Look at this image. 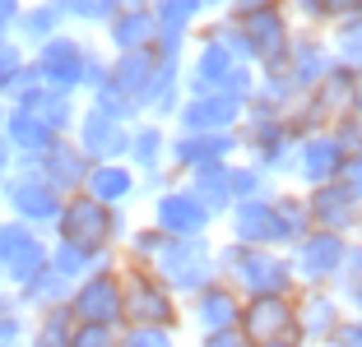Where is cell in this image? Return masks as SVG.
<instances>
[{"instance_id":"obj_28","label":"cell","mask_w":362,"mask_h":347,"mask_svg":"<svg viewBox=\"0 0 362 347\" xmlns=\"http://www.w3.org/2000/svg\"><path fill=\"white\" fill-rule=\"evenodd\" d=\"M10 106H28L33 116H42L56 135H70V130H75V121H79V106H84V97L61 93V88H47L42 79H37V84H28Z\"/></svg>"},{"instance_id":"obj_51","label":"cell","mask_w":362,"mask_h":347,"mask_svg":"<svg viewBox=\"0 0 362 347\" xmlns=\"http://www.w3.org/2000/svg\"><path fill=\"white\" fill-rule=\"evenodd\" d=\"M274 5H284V0H233L228 5V19H242V14H260V10H274Z\"/></svg>"},{"instance_id":"obj_38","label":"cell","mask_w":362,"mask_h":347,"mask_svg":"<svg viewBox=\"0 0 362 347\" xmlns=\"http://www.w3.org/2000/svg\"><path fill=\"white\" fill-rule=\"evenodd\" d=\"M149 14H153V23H158L163 32H195L204 19H209L204 0H153Z\"/></svg>"},{"instance_id":"obj_6","label":"cell","mask_w":362,"mask_h":347,"mask_svg":"<svg viewBox=\"0 0 362 347\" xmlns=\"http://www.w3.org/2000/svg\"><path fill=\"white\" fill-rule=\"evenodd\" d=\"M52 260V236L0 213V287L23 292Z\"/></svg>"},{"instance_id":"obj_18","label":"cell","mask_w":362,"mask_h":347,"mask_svg":"<svg viewBox=\"0 0 362 347\" xmlns=\"http://www.w3.org/2000/svg\"><path fill=\"white\" fill-rule=\"evenodd\" d=\"M344 144L330 135V130H316V135H302L298 139V162H293V181L288 185L311 190V185H325V181H339L344 176Z\"/></svg>"},{"instance_id":"obj_27","label":"cell","mask_w":362,"mask_h":347,"mask_svg":"<svg viewBox=\"0 0 362 347\" xmlns=\"http://www.w3.org/2000/svg\"><path fill=\"white\" fill-rule=\"evenodd\" d=\"M0 139L14 148V158H19V162H37L61 135L47 126L42 116H33L28 106H10V111H5V126H0Z\"/></svg>"},{"instance_id":"obj_58","label":"cell","mask_w":362,"mask_h":347,"mask_svg":"<svg viewBox=\"0 0 362 347\" xmlns=\"http://www.w3.org/2000/svg\"><path fill=\"white\" fill-rule=\"evenodd\" d=\"M0 213H5V209H0Z\"/></svg>"},{"instance_id":"obj_7","label":"cell","mask_w":362,"mask_h":347,"mask_svg":"<svg viewBox=\"0 0 362 347\" xmlns=\"http://www.w3.org/2000/svg\"><path fill=\"white\" fill-rule=\"evenodd\" d=\"M93 47H98L93 32L65 28V32H56L52 42H42L37 51H28V56H33V70H37V79H42L47 88H61V93L84 97V70H88Z\"/></svg>"},{"instance_id":"obj_49","label":"cell","mask_w":362,"mask_h":347,"mask_svg":"<svg viewBox=\"0 0 362 347\" xmlns=\"http://www.w3.org/2000/svg\"><path fill=\"white\" fill-rule=\"evenodd\" d=\"M200 347H251L242 329H218V334H200Z\"/></svg>"},{"instance_id":"obj_36","label":"cell","mask_w":362,"mask_h":347,"mask_svg":"<svg viewBox=\"0 0 362 347\" xmlns=\"http://www.w3.org/2000/svg\"><path fill=\"white\" fill-rule=\"evenodd\" d=\"M172 236H163L158 227H153L149 218H135V227H130L126 245H121V264H139V269H153L158 264V255L168 250Z\"/></svg>"},{"instance_id":"obj_5","label":"cell","mask_w":362,"mask_h":347,"mask_svg":"<svg viewBox=\"0 0 362 347\" xmlns=\"http://www.w3.org/2000/svg\"><path fill=\"white\" fill-rule=\"evenodd\" d=\"M237 139H242V158L260 162V167H265L269 176H279L284 185L293 181V162H298V139L302 135L288 126V116H251L246 111Z\"/></svg>"},{"instance_id":"obj_41","label":"cell","mask_w":362,"mask_h":347,"mask_svg":"<svg viewBox=\"0 0 362 347\" xmlns=\"http://www.w3.org/2000/svg\"><path fill=\"white\" fill-rule=\"evenodd\" d=\"M334 292L344 296L349 315H362V241L358 236L349 241V260H344V274H339V283H334Z\"/></svg>"},{"instance_id":"obj_15","label":"cell","mask_w":362,"mask_h":347,"mask_svg":"<svg viewBox=\"0 0 362 347\" xmlns=\"http://www.w3.org/2000/svg\"><path fill=\"white\" fill-rule=\"evenodd\" d=\"M293 310H298V334L302 347H325L334 329L349 319V305L334 287H298L293 292Z\"/></svg>"},{"instance_id":"obj_31","label":"cell","mask_w":362,"mask_h":347,"mask_svg":"<svg viewBox=\"0 0 362 347\" xmlns=\"http://www.w3.org/2000/svg\"><path fill=\"white\" fill-rule=\"evenodd\" d=\"M181 102H186V65H163L158 61L153 88H149V97H144V116H149V121H163V126H172V116H177Z\"/></svg>"},{"instance_id":"obj_9","label":"cell","mask_w":362,"mask_h":347,"mask_svg":"<svg viewBox=\"0 0 362 347\" xmlns=\"http://www.w3.org/2000/svg\"><path fill=\"white\" fill-rule=\"evenodd\" d=\"M153 274L186 301L200 287H209L218 278V236H195V241H168V250L158 255Z\"/></svg>"},{"instance_id":"obj_33","label":"cell","mask_w":362,"mask_h":347,"mask_svg":"<svg viewBox=\"0 0 362 347\" xmlns=\"http://www.w3.org/2000/svg\"><path fill=\"white\" fill-rule=\"evenodd\" d=\"M56 32H65V19L56 14L52 0H28L19 14V23H14V37H19L23 51H37L42 42H52Z\"/></svg>"},{"instance_id":"obj_39","label":"cell","mask_w":362,"mask_h":347,"mask_svg":"<svg viewBox=\"0 0 362 347\" xmlns=\"http://www.w3.org/2000/svg\"><path fill=\"white\" fill-rule=\"evenodd\" d=\"M70 329H75V319H70V310H42V315L28 319V347H70Z\"/></svg>"},{"instance_id":"obj_24","label":"cell","mask_w":362,"mask_h":347,"mask_svg":"<svg viewBox=\"0 0 362 347\" xmlns=\"http://www.w3.org/2000/svg\"><path fill=\"white\" fill-rule=\"evenodd\" d=\"M33 167L42 171V176L65 195V200H70V195H84V181H88V167H93V162L84 158V148H79L70 135H61V139H56V144L42 153V158L33 162Z\"/></svg>"},{"instance_id":"obj_21","label":"cell","mask_w":362,"mask_h":347,"mask_svg":"<svg viewBox=\"0 0 362 347\" xmlns=\"http://www.w3.org/2000/svg\"><path fill=\"white\" fill-rule=\"evenodd\" d=\"M284 70H288V79L307 93V88H316L325 74L334 70V51H330V37L320 28H298L293 32V47H288V56H284Z\"/></svg>"},{"instance_id":"obj_30","label":"cell","mask_w":362,"mask_h":347,"mask_svg":"<svg viewBox=\"0 0 362 347\" xmlns=\"http://www.w3.org/2000/svg\"><path fill=\"white\" fill-rule=\"evenodd\" d=\"M181 181H186V190H191V195H195V200H200L218 222H223V213L237 204V200H233V181H228V162H204V167L186 171Z\"/></svg>"},{"instance_id":"obj_42","label":"cell","mask_w":362,"mask_h":347,"mask_svg":"<svg viewBox=\"0 0 362 347\" xmlns=\"http://www.w3.org/2000/svg\"><path fill=\"white\" fill-rule=\"evenodd\" d=\"M325 37H330L334 65H349V70H362V19H349V23H339V28H330Z\"/></svg>"},{"instance_id":"obj_43","label":"cell","mask_w":362,"mask_h":347,"mask_svg":"<svg viewBox=\"0 0 362 347\" xmlns=\"http://www.w3.org/2000/svg\"><path fill=\"white\" fill-rule=\"evenodd\" d=\"M117 347H181L177 329H149V324H121Z\"/></svg>"},{"instance_id":"obj_52","label":"cell","mask_w":362,"mask_h":347,"mask_svg":"<svg viewBox=\"0 0 362 347\" xmlns=\"http://www.w3.org/2000/svg\"><path fill=\"white\" fill-rule=\"evenodd\" d=\"M339 181L353 190V195H358V204H362V153H353V158L344 162V176Z\"/></svg>"},{"instance_id":"obj_14","label":"cell","mask_w":362,"mask_h":347,"mask_svg":"<svg viewBox=\"0 0 362 347\" xmlns=\"http://www.w3.org/2000/svg\"><path fill=\"white\" fill-rule=\"evenodd\" d=\"M246 121V102L233 93H186V102L172 116V130H186V135H228V130H242Z\"/></svg>"},{"instance_id":"obj_17","label":"cell","mask_w":362,"mask_h":347,"mask_svg":"<svg viewBox=\"0 0 362 347\" xmlns=\"http://www.w3.org/2000/svg\"><path fill=\"white\" fill-rule=\"evenodd\" d=\"M70 139L84 148L88 162H121V158H126V144H130V126L84 102V106H79L75 130H70Z\"/></svg>"},{"instance_id":"obj_16","label":"cell","mask_w":362,"mask_h":347,"mask_svg":"<svg viewBox=\"0 0 362 347\" xmlns=\"http://www.w3.org/2000/svg\"><path fill=\"white\" fill-rule=\"evenodd\" d=\"M242 305H246V296L233 283L214 278L209 287H200L195 296L181 301V315H186V329H195V334H218V329L242 324Z\"/></svg>"},{"instance_id":"obj_57","label":"cell","mask_w":362,"mask_h":347,"mask_svg":"<svg viewBox=\"0 0 362 347\" xmlns=\"http://www.w3.org/2000/svg\"><path fill=\"white\" fill-rule=\"evenodd\" d=\"M353 236H358V241H362V213H358V231H353Z\"/></svg>"},{"instance_id":"obj_22","label":"cell","mask_w":362,"mask_h":347,"mask_svg":"<svg viewBox=\"0 0 362 347\" xmlns=\"http://www.w3.org/2000/svg\"><path fill=\"white\" fill-rule=\"evenodd\" d=\"M307 209H311V222L325 231H339V236H353L358 231V195H353L344 181H325V185H311L307 190Z\"/></svg>"},{"instance_id":"obj_34","label":"cell","mask_w":362,"mask_h":347,"mask_svg":"<svg viewBox=\"0 0 362 347\" xmlns=\"http://www.w3.org/2000/svg\"><path fill=\"white\" fill-rule=\"evenodd\" d=\"M70 287H75V283H65L52 264H47L42 274L33 278L23 292H14V296H19V305L28 310V315H42V310H61V305L70 301Z\"/></svg>"},{"instance_id":"obj_53","label":"cell","mask_w":362,"mask_h":347,"mask_svg":"<svg viewBox=\"0 0 362 347\" xmlns=\"http://www.w3.org/2000/svg\"><path fill=\"white\" fill-rule=\"evenodd\" d=\"M14 167H19V158H14V148L5 144V139H0V185H5V181L14 176Z\"/></svg>"},{"instance_id":"obj_54","label":"cell","mask_w":362,"mask_h":347,"mask_svg":"<svg viewBox=\"0 0 362 347\" xmlns=\"http://www.w3.org/2000/svg\"><path fill=\"white\" fill-rule=\"evenodd\" d=\"M353 116H362V70H358V79H353V106H349Z\"/></svg>"},{"instance_id":"obj_35","label":"cell","mask_w":362,"mask_h":347,"mask_svg":"<svg viewBox=\"0 0 362 347\" xmlns=\"http://www.w3.org/2000/svg\"><path fill=\"white\" fill-rule=\"evenodd\" d=\"M228 181H233V200H274L279 185H284L279 176H269V171L260 167V162H251V158L228 162Z\"/></svg>"},{"instance_id":"obj_29","label":"cell","mask_w":362,"mask_h":347,"mask_svg":"<svg viewBox=\"0 0 362 347\" xmlns=\"http://www.w3.org/2000/svg\"><path fill=\"white\" fill-rule=\"evenodd\" d=\"M168 139H172V126H163V121H149V116L130 121L126 162L139 171V176H149V171H163V167H168Z\"/></svg>"},{"instance_id":"obj_44","label":"cell","mask_w":362,"mask_h":347,"mask_svg":"<svg viewBox=\"0 0 362 347\" xmlns=\"http://www.w3.org/2000/svg\"><path fill=\"white\" fill-rule=\"evenodd\" d=\"M349 19H362V0H316V28L330 32Z\"/></svg>"},{"instance_id":"obj_40","label":"cell","mask_w":362,"mask_h":347,"mask_svg":"<svg viewBox=\"0 0 362 347\" xmlns=\"http://www.w3.org/2000/svg\"><path fill=\"white\" fill-rule=\"evenodd\" d=\"M47 264H52L65 283H79V278H88L98 264H107V260H93L88 250H79V245H70V241H52V260Z\"/></svg>"},{"instance_id":"obj_10","label":"cell","mask_w":362,"mask_h":347,"mask_svg":"<svg viewBox=\"0 0 362 347\" xmlns=\"http://www.w3.org/2000/svg\"><path fill=\"white\" fill-rule=\"evenodd\" d=\"M144 218H149L163 236H172V241H195V236H214V231H218V218L186 190V181H172L168 190L149 195V200H144Z\"/></svg>"},{"instance_id":"obj_26","label":"cell","mask_w":362,"mask_h":347,"mask_svg":"<svg viewBox=\"0 0 362 347\" xmlns=\"http://www.w3.org/2000/svg\"><path fill=\"white\" fill-rule=\"evenodd\" d=\"M153 37H158V23L149 10H117L107 19V28L98 32L107 56H126V51H153Z\"/></svg>"},{"instance_id":"obj_3","label":"cell","mask_w":362,"mask_h":347,"mask_svg":"<svg viewBox=\"0 0 362 347\" xmlns=\"http://www.w3.org/2000/svg\"><path fill=\"white\" fill-rule=\"evenodd\" d=\"M121 296H126V319L121 324H149V329H186L181 296L163 283L153 269L121 264Z\"/></svg>"},{"instance_id":"obj_37","label":"cell","mask_w":362,"mask_h":347,"mask_svg":"<svg viewBox=\"0 0 362 347\" xmlns=\"http://www.w3.org/2000/svg\"><path fill=\"white\" fill-rule=\"evenodd\" d=\"M56 14L65 19V28H75V32H103L107 19L117 14V0H52Z\"/></svg>"},{"instance_id":"obj_25","label":"cell","mask_w":362,"mask_h":347,"mask_svg":"<svg viewBox=\"0 0 362 347\" xmlns=\"http://www.w3.org/2000/svg\"><path fill=\"white\" fill-rule=\"evenodd\" d=\"M153 74H158V56L153 51L112 56V65H107V88H117V93L144 116V97H149V88H153Z\"/></svg>"},{"instance_id":"obj_47","label":"cell","mask_w":362,"mask_h":347,"mask_svg":"<svg viewBox=\"0 0 362 347\" xmlns=\"http://www.w3.org/2000/svg\"><path fill=\"white\" fill-rule=\"evenodd\" d=\"M330 135H334V139H339V144H344V153H349V158H353V153H362V116L344 111L339 121H334V126H330Z\"/></svg>"},{"instance_id":"obj_46","label":"cell","mask_w":362,"mask_h":347,"mask_svg":"<svg viewBox=\"0 0 362 347\" xmlns=\"http://www.w3.org/2000/svg\"><path fill=\"white\" fill-rule=\"evenodd\" d=\"M121 329H107V324H75L70 329V347H117Z\"/></svg>"},{"instance_id":"obj_4","label":"cell","mask_w":362,"mask_h":347,"mask_svg":"<svg viewBox=\"0 0 362 347\" xmlns=\"http://www.w3.org/2000/svg\"><path fill=\"white\" fill-rule=\"evenodd\" d=\"M0 209H5V218H19V222H28V227L52 236L56 218H61V209H65V195L33 167V162H19L14 176L0 185Z\"/></svg>"},{"instance_id":"obj_8","label":"cell","mask_w":362,"mask_h":347,"mask_svg":"<svg viewBox=\"0 0 362 347\" xmlns=\"http://www.w3.org/2000/svg\"><path fill=\"white\" fill-rule=\"evenodd\" d=\"M65 310H70V319H75V324L121 329V319H126V296H121V260H107V264H98L88 278H79V283L70 287Z\"/></svg>"},{"instance_id":"obj_12","label":"cell","mask_w":362,"mask_h":347,"mask_svg":"<svg viewBox=\"0 0 362 347\" xmlns=\"http://www.w3.org/2000/svg\"><path fill=\"white\" fill-rule=\"evenodd\" d=\"M242 338L251 347H302L298 334V310H293V292L279 296H246L242 305Z\"/></svg>"},{"instance_id":"obj_50","label":"cell","mask_w":362,"mask_h":347,"mask_svg":"<svg viewBox=\"0 0 362 347\" xmlns=\"http://www.w3.org/2000/svg\"><path fill=\"white\" fill-rule=\"evenodd\" d=\"M23 5L28 0H0V37H14V23H19Z\"/></svg>"},{"instance_id":"obj_19","label":"cell","mask_w":362,"mask_h":347,"mask_svg":"<svg viewBox=\"0 0 362 347\" xmlns=\"http://www.w3.org/2000/svg\"><path fill=\"white\" fill-rule=\"evenodd\" d=\"M233 158H242L237 130H228V135H186V130H172V139H168V167L177 176L204 167V162H233Z\"/></svg>"},{"instance_id":"obj_45","label":"cell","mask_w":362,"mask_h":347,"mask_svg":"<svg viewBox=\"0 0 362 347\" xmlns=\"http://www.w3.org/2000/svg\"><path fill=\"white\" fill-rule=\"evenodd\" d=\"M84 102H88V106H98V111H107V116H117V121H126V126H130V121H139L135 106H130L126 97L117 93V88H107V84H103V88H93Z\"/></svg>"},{"instance_id":"obj_48","label":"cell","mask_w":362,"mask_h":347,"mask_svg":"<svg viewBox=\"0 0 362 347\" xmlns=\"http://www.w3.org/2000/svg\"><path fill=\"white\" fill-rule=\"evenodd\" d=\"M325 347H362V315H349V319H344Z\"/></svg>"},{"instance_id":"obj_2","label":"cell","mask_w":362,"mask_h":347,"mask_svg":"<svg viewBox=\"0 0 362 347\" xmlns=\"http://www.w3.org/2000/svg\"><path fill=\"white\" fill-rule=\"evenodd\" d=\"M218 278L233 283L242 296H279L298 292L293 260L279 245H237L218 236Z\"/></svg>"},{"instance_id":"obj_11","label":"cell","mask_w":362,"mask_h":347,"mask_svg":"<svg viewBox=\"0 0 362 347\" xmlns=\"http://www.w3.org/2000/svg\"><path fill=\"white\" fill-rule=\"evenodd\" d=\"M349 241L339 231L311 227L298 245H288V260H293V278L298 287H334L344 274V260H349Z\"/></svg>"},{"instance_id":"obj_32","label":"cell","mask_w":362,"mask_h":347,"mask_svg":"<svg viewBox=\"0 0 362 347\" xmlns=\"http://www.w3.org/2000/svg\"><path fill=\"white\" fill-rule=\"evenodd\" d=\"M274 218H279V245H298L316 222H311V209H307V190L298 185H279L274 195Z\"/></svg>"},{"instance_id":"obj_56","label":"cell","mask_w":362,"mask_h":347,"mask_svg":"<svg viewBox=\"0 0 362 347\" xmlns=\"http://www.w3.org/2000/svg\"><path fill=\"white\" fill-rule=\"evenodd\" d=\"M228 5H233V0H204V10H209V14H223Z\"/></svg>"},{"instance_id":"obj_20","label":"cell","mask_w":362,"mask_h":347,"mask_svg":"<svg viewBox=\"0 0 362 347\" xmlns=\"http://www.w3.org/2000/svg\"><path fill=\"white\" fill-rule=\"evenodd\" d=\"M223 241L237 245H279V218H274V200H237L218 222ZM284 250V245H279Z\"/></svg>"},{"instance_id":"obj_1","label":"cell","mask_w":362,"mask_h":347,"mask_svg":"<svg viewBox=\"0 0 362 347\" xmlns=\"http://www.w3.org/2000/svg\"><path fill=\"white\" fill-rule=\"evenodd\" d=\"M130 227H135V209H107L88 195H70L52 227V241H70L93 260H121Z\"/></svg>"},{"instance_id":"obj_55","label":"cell","mask_w":362,"mask_h":347,"mask_svg":"<svg viewBox=\"0 0 362 347\" xmlns=\"http://www.w3.org/2000/svg\"><path fill=\"white\" fill-rule=\"evenodd\" d=\"M153 0H117V10H149Z\"/></svg>"},{"instance_id":"obj_23","label":"cell","mask_w":362,"mask_h":347,"mask_svg":"<svg viewBox=\"0 0 362 347\" xmlns=\"http://www.w3.org/2000/svg\"><path fill=\"white\" fill-rule=\"evenodd\" d=\"M84 195L98 204H107V209H135V204H144V195H139V171L130 167L126 158L121 162H93L88 167V181H84Z\"/></svg>"},{"instance_id":"obj_13","label":"cell","mask_w":362,"mask_h":347,"mask_svg":"<svg viewBox=\"0 0 362 347\" xmlns=\"http://www.w3.org/2000/svg\"><path fill=\"white\" fill-rule=\"evenodd\" d=\"M233 23H237V32H242V42H246V61L256 65V70L284 65L288 47H293V32H298V23H293V14H288L284 5L260 10V14H242V19H233Z\"/></svg>"}]
</instances>
